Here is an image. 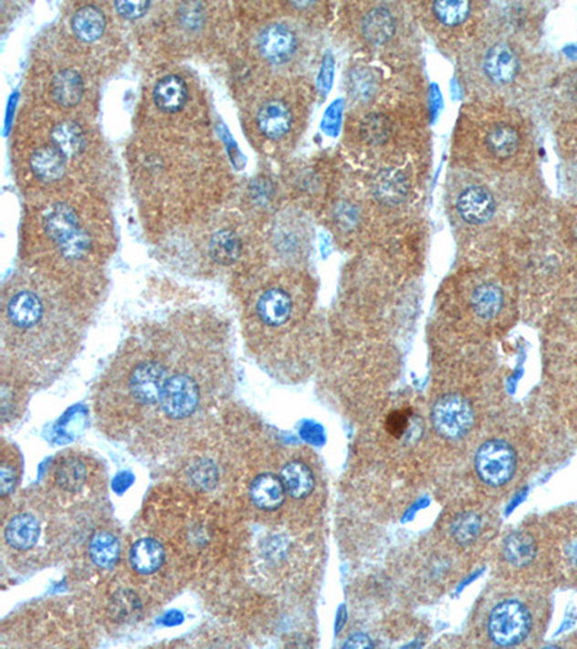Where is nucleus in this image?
Returning <instances> with one entry per match:
<instances>
[{"label": "nucleus", "mask_w": 577, "mask_h": 649, "mask_svg": "<svg viewBox=\"0 0 577 649\" xmlns=\"http://www.w3.org/2000/svg\"><path fill=\"white\" fill-rule=\"evenodd\" d=\"M231 357L220 335L173 332V357L161 402L131 447L161 459L200 440L230 394Z\"/></svg>", "instance_id": "obj_1"}, {"label": "nucleus", "mask_w": 577, "mask_h": 649, "mask_svg": "<svg viewBox=\"0 0 577 649\" xmlns=\"http://www.w3.org/2000/svg\"><path fill=\"white\" fill-rule=\"evenodd\" d=\"M83 325L56 308L34 286L6 293L2 327L5 377L26 385H47L66 372L83 345Z\"/></svg>", "instance_id": "obj_2"}, {"label": "nucleus", "mask_w": 577, "mask_h": 649, "mask_svg": "<svg viewBox=\"0 0 577 649\" xmlns=\"http://www.w3.org/2000/svg\"><path fill=\"white\" fill-rule=\"evenodd\" d=\"M173 357L169 332L136 335L119 348L94 390V417L103 434L133 444L161 402Z\"/></svg>", "instance_id": "obj_3"}, {"label": "nucleus", "mask_w": 577, "mask_h": 649, "mask_svg": "<svg viewBox=\"0 0 577 649\" xmlns=\"http://www.w3.org/2000/svg\"><path fill=\"white\" fill-rule=\"evenodd\" d=\"M41 230L59 260L68 265L83 263L93 253V234L83 224L76 206L57 201L45 208Z\"/></svg>", "instance_id": "obj_4"}, {"label": "nucleus", "mask_w": 577, "mask_h": 649, "mask_svg": "<svg viewBox=\"0 0 577 649\" xmlns=\"http://www.w3.org/2000/svg\"><path fill=\"white\" fill-rule=\"evenodd\" d=\"M45 502L28 498L9 512L4 521V547L11 556H35V551L47 539V509Z\"/></svg>", "instance_id": "obj_5"}, {"label": "nucleus", "mask_w": 577, "mask_h": 649, "mask_svg": "<svg viewBox=\"0 0 577 649\" xmlns=\"http://www.w3.org/2000/svg\"><path fill=\"white\" fill-rule=\"evenodd\" d=\"M295 312L292 296L286 288L270 286L256 298L247 327L248 350L260 344L268 333L288 327Z\"/></svg>", "instance_id": "obj_6"}, {"label": "nucleus", "mask_w": 577, "mask_h": 649, "mask_svg": "<svg viewBox=\"0 0 577 649\" xmlns=\"http://www.w3.org/2000/svg\"><path fill=\"white\" fill-rule=\"evenodd\" d=\"M103 481L99 465L93 457L79 452H68L57 459L49 474V487L58 498H79L93 491Z\"/></svg>", "instance_id": "obj_7"}, {"label": "nucleus", "mask_w": 577, "mask_h": 649, "mask_svg": "<svg viewBox=\"0 0 577 649\" xmlns=\"http://www.w3.org/2000/svg\"><path fill=\"white\" fill-rule=\"evenodd\" d=\"M531 626V613L521 602L504 601L495 606L489 615V638L495 645H519L529 636Z\"/></svg>", "instance_id": "obj_8"}, {"label": "nucleus", "mask_w": 577, "mask_h": 649, "mask_svg": "<svg viewBox=\"0 0 577 649\" xmlns=\"http://www.w3.org/2000/svg\"><path fill=\"white\" fill-rule=\"evenodd\" d=\"M475 469L479 479L488 487H504L516 474V450L505 440H487L475 455Z\"/></svg>", "instance_id": "obj_9"}, {"label": "nucleus", "mask_w": 577, "mask_h": 649, "mask_svg": "<svg viewBox=\"0 0 577 649\" xmlns=\"http://www.w3.org/2000/svg\"><path fill=\"white\" fill-rule=\"evenodd\" d=\"M432 423L440 437L446 440L462 439L474 427V407L464 395L450 393L440 397L433 405Z\"/></svg>", "instance_id": "obj_10"}, {"label": "nucleus", "mask_w": 577, "mask_h": 649, "mask_svg": "<svg viewBox=\"0 0 577 649\" xmlns=\"http://www.w3.org/2000/svg\"><path fill=\"white\" fill-rule=\"evenodd\" d=\"M481 68L489 83L498 87L509 86L519 77V54L509 42H495L485 51Z\"/></svg>", "instance_id": "obj_11"}, {"label": "nucleus", "mask_w": 577, "mask_h": 649, "mask_svg": "<svg viewBox=\"0 0 577 649\" xmlns=\"http://www.w3.org/2000/svg\"><path fill=\"white\" fill-rule=\"evenodd\" d=\"M257 48L266 61L282 66L295 57L299 41L288 25L270 24L258 35Z\"/></svg>", "instance_id": "obj_12"}, {"label": "nucleus", "mask_w": 577, "mask_h": 649, "mask_svg": "<svg viewBox=\"0 0 577 649\" xmlns=\"http://www.w3.org/2000/svg\"><path fill=\"white\" fill-rule=\"evenodd\" d=\"M248 498L258 511L273 512L282 508L288 494L282 477L276 472H258L248 484Z\"/></svg>", "instance_id": "obj_13"}, {"label": "nucleus", "mask_w": 577, "mask_h": 649, "mask_svg": "<svg viewBox=\"0 0 577 649\" xmlns=\"http://www.w3.org/2000/svg\"><path fill=\"white\" fill-rule=\"evenodd\" d=\"M456 211L465 223L481 225L494 216L497 203L491 191L485 186L469 185L457 196Z\"/></svg>", "instance_id": "obj_14"}, {"label": "nucleus", "mask_w": 577, "mask_h": 649, "mask_svg": "<svg viewBox=\"0 0 577 649\" xmlns=\"http://www.w3.org/2000/svg\"><path fill=\"white\" fill-rule=\"evenodd\" d=\"M165 560V547L153 537H142L131 544L129 551V564L139 576L148 577L158 573Z\"/></svg>", "instance_id": "obj_15"}, {"label": "nucleus", "mask_w": 577, "mask_h": 649, "mask_svg": "<svg viewBox=\"0 0 577 649\" xmlns=\"http://www.w3.org/2000/svg\"><path fill=\"white\" fill-rule=\"evenodd\" d=\"M68 159L59 153L54 146L37 149L29 158L32 175L44 185H54L67 175Z\"/></svg>", "instance_id": "obj_16"}, {"label": "nucleus", "mask_w": 577, "mask_h": 649, "mask_svg": "<svg viewBox=\"0 0 577 649\" xmlns=\"http://www.w3.org/2000/svg\"><path fill=\"white\" fill-rule=\"evenodd\" d=\"M278 475L282 477L288 498L296 499V501L310 497L317 487V479H315L312 469L309 465L300 459H290V461L285 462L280 467Z\"/></svg>", "instance_id": "obj_17"}, {"label": "nucleus", "mask_w": 577, "mask_h": 649, "mask_svg": "<svg viewBox=\"0 0 577 649\" xmlns=\"http://www.w3.org/2000/svg\"><path fill=\"white\" fill-rule=\"evenodd\" d=\"M206 251L214 265L230 267L236 265L243 255V240L233 228H218L208 238Z\"/></svg>", "instance_id": "obj_18"}, {"label": "nucleus", "mask_w": 577, "mask_h": 649, "mask_svg": "<svg viewBox=\"0 0 577 649\" xmlns=\"http://www.w3.org/2000/svg\"><path fill=\"white\" fill-rule=\"evenodd\" d=\"M256 123L263 136L278 141L292 129V113L283 101L270 100L260 107Z\"/></svg>", "instance_id": "obj_19"}, {"label": "nucleus", "mask_w": 577, "mask_h": 649, "mask_svg": "<svg viewBox=\"0 0 577 649\" xmlns=\"http://www.w3.org/2000/svg\"><path fill=\"white\" fill-rule=\"evenodd\" d=\"M361 32L370 44L385 45L397 32V21L389 7L374 6L361 19Z\"/></svg>", "instance_id": "obj_20"}, {"label": "nucleus", "mask_w": 577, "mask_h": 649, "mask_svg": "<svg viewBox=\"0 0 577 649\" xmlns=\"http://www.w3.org/2000/svg\"><path fill=\"white\" fill-rule=\"evenodd\" d=\"M372 194L375 200L384 205H399L409 195L407 179L395 169H385L372 179Z\"/></svg>", "instance_id": "obj_21"}, {"label": "nucleus", "mask_w": 577, "mask_h": 649, "mask_svg": "<svg viewBox=\"0 0 577 649\" xmlns=\"http://www.w3.org/2000/svg\"><path fill=\"white\" fill-rule=\"evenodd\" d=\"M186 99H188V87H186L183 77L175 76V74L159 79L155 89H153V100H155L156 106L165 113H176V111L183 110Z\"/></svg>", "instance_id": "obj_22"}, {"label": "nucleus", "mask_w": 577, "mask_h": 649, "mask_svg": "<svg viewBox=\"0 0 577 649\" xmlns=\"http://www.w3.org/2000/svg\"><path fill=\"white\" fill-rule=\"evenodd\" d=\"M71 29L79 41H99L106 31V17L99 7L86 5L72 15Z\"/></svg>", "instance_id": "obj_23"}, {"label": "nucleus", "mask_w": 577, "mask_h": 649, "mask_svg": "<svg viewBox=\"0 0 577 649\" xmlns=\"http://www.w3.org/2000/svg\"><path fill=\"white\" fill-rule=\"evenodd\" d=\"M83 79L74 69H62L52 79L51 96L59 106H77L83 99Z\"/></svg>", "instance_id": "obj_24"}, {"label": "nucleus", "mask_w": 577, "mask_h": 649, "mask_svg": "<svg viewBox=\"0 0 577 649\" xmlns=\"http://www.w3.org/2000/svg\"><path fill=\"white\" fill-rule=\"evenodd\" d=\"M51 141L52 146L69 161L84 151L86 134L76 121L64 120L52 129Z\"/></svg>", "instance_id": "obj_25"}, {"label": "nucleus", "mask_w": 577, "mask_h": 649, "mask_svg": "<svg viewBox=\"0 0 577 649\" xmlns=\"http://www.w3.org/2000/svg\"><path fill=\"white\" fill-rule=\"evenodd\" d=\"M89 553L97 567L110 569L117 563L119 556H121V541L117 539L116 534H113V531L101 529L91 537Z\"/></svg>", "instance_id": "obj_26"}, {"label": "nucleus", "mask_w": 577, "mask_h": 649, "mask_svg": "<svg viewBox=\"0 0 577 649\" xmlns=\"http://www.w3.org/2000/svg\"><path fill=\"white\" fill-rule=\"evenodd\" d=\"M471 306L477 318L484 320L494 319L504 306L501 288L494 283H482L472 292Z\"/></svg>", "instance_id": "obj_27"}, {"label": "nucleus", "mask_w": 577, "mask_h": 649, "mask_svg": "<svg viewBox=\"0 0 577 649\" xmlns=\"http://www.w3.org/2000/svg\"><path fill=\"white\" fill-rule=\"evenodd\" d=\"M537 546L533 536L522 531L509 534L502 546V556L514 567L529 566L536 557Z\"/></svg>", "instance_id": "obj_28"}, {"label": "nucleus", "mask_w": 577, "mask_h": 649, "mask_svg": "<svg viewBox=\"0 0 577 649\" xmlns=\"http://www.w3.org/2000/svg\"><path fill=\"white\" fill-rule=\"evenodd\" d=\"M519 141L521 139H519V131L516 129L507 126V124H501V126H495L489 131L488 136H487V148L495 158L509 159L516 155V152L519 148Z\"/></svg>", "instance_id": "obj_29"}, {"label": "nucleus", "mask_w": 577, "mask_h": 649, "mask_svg": "<svg viewBox=\"0 0 577 649\" xmlns=\"http://www.w3.org/2000/svg\"><path fill=\"white\" fill-rule=\"evenodd\" d=\"M378 86H380V79L374 69L364 66H358L351 69L348 89L355 100L360 103L372 100V97L377 94Z\"/></svg>", "instance_id": "obj_30"}, {"label": "nucleus", "mask_w": 577, "mask_h": 649, "mask_svg": "<svg viewBox=\"0 0 577 649\" xmlns=\"http://www.w3.org/2000/svg\"><path fill=\"white\" fill-rule=\"evenodd\" d=\"M2 498L7 499L9 495L14 494L19 479H21V457L16 450L12 446L4 444L2 447Z\"/></svg>", "instance_id": "obj_31"}, {"label": "nucleus", "mask_w": 577, "mask_h": 649, "mask_svg": "<svg viewBox=\"0 0 577 649\" xmlns=\"http://www.w3.org/2000/svg\"><path fill=\"white\" fill-rule=\"evenodd\" d=\"M433 15L445 26H457L471 16L472 5L469 2H435Z\"/></svg>", "instance_id": "obj_32"}, {"label": "nucleus", "mask_w": 577, "mask_h": 649, "mask_svg": "<svg viewBox=\"0 0 577 649\" xmlns=\"http://www.w3.org/2000/svg\"><path fill=\"white\" fill-rule=\"evenodd\" d=\"M482 529L481 517L475 512H467L457 517L452 524V534L459 544H471Z\"/></svg>", "instance_id": "obj_33"}, {"label": "nucleus", "mask_w": 577, "mask_h": 649, "mask_svg": "<svg viewBox=\"0 0 577 649\" xmlns=\"http://www.w3.org/2000/svg\"><path fill=\"white\" fill-rule=\"evenodd\" d=\"M412 410H395V412L390 413L389 417H387L385 427H387V432H389L393 437L400 439V437L405 436L407 432H409L410 427H412Z\"/></svg>", "instance_id": "obj_34"}, {"label": "nucleus", "mask_w": 577, "mask_h": 649, "mask_svg": "<svg viewBox=\"0 0 577 649\" xmlns=\"http://www.w3.org/2000/svg\"><path fill=\"white\" fill-rule=\"evenodd\" d=\"M362 133L365 139L370 141H384L385 136L389 133V124L383 116H370L364 121L362 126Z\"/></svg>", "instance_id": "obj_35"}, {"label": "nucleus", "mask_w": 577, "mask_h": 649, "mask_svg": "<svg viewBox=\"0 0 577 649\" xmlns=\"http://www.w3.org/2000/svg\"><path fill=\"white\" fill-rule=\"evenodd\" d=\"M114 7H116L119 15L126 17V19L134 21V19H139L149 11L151 2H116Z\"/></svg>", "instance_id": "obj_36"}, {"label": "nucleus", "mask_w": 577, "mask_h": 649, "mask_svg": "<svg viewBox=\"0 0 577 649\" xmlns=\"http://www.w3.org/2000/svg\"><path fill=\"white\" fill-rule=\"evenodd\" d=\"M374 643L365 633H354L345 641L344 648H372Z\"/></svg>", "instance_id": "obj_37"}, {"label": "nucleus", "mask_w": 577, "mask_h": 649, "mask_svg": "<svg viewBox=\"0 0 577 649\" xmlns=\"http://www.w3.org/2000/svg\"><path fill=\"white\" fill-rule=\"evenodd\" d=\"M183 16L184 22L188 24V26L195 28L196 24H200L201 12L198 11V7L194 6V5L185 7V12H184Z\"/></svg>", "instance_id": "obj_38"}]
</instances>
